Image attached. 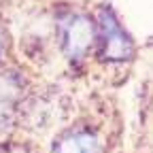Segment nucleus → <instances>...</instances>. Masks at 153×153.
<instances>
[{"label": "nucleus", "mask_w": 153, "mask_h": 153, "mask_svg": "<svg viewBox=\"0 0 153 153\" xmlns=\"http://www.w3.org/2000/svg\"><path fill=\"white\" fill-rule=\"evenodd\" d=\"M57 45L66 60L72 64H79L87 60V55L98 45V30H96V19L83 11H66L57 17Z\"/></svg>", "instance_id": "nucleus-1"}, {"label": "nucleus", "mask_w": 153, "mask_h": 153, "mask_svg": "<svg viewBox=\"0 0 153 153\" xmlns=\"http://www.w3.org/2000/svg\"><path fill=\"white\" fill-rule=\"evenodd\" d=\"M96 30H98V45H100V53L104 57V62L123 64L132 60L134 55L132 38L128 36L121 22L115 17L111 9H100Z\"/></svg>", "instance_id": "nucleus-2"}, {"label": "nucleus", "mask_w": 153, "mask_h": 153, "mask_svg": "<svg viewBox=\"0 0 153 153\" xmlns=\"http://www.w3.org/2000/svg\"><path fill=\"white\" fill-rule=\"evenodd\" d=\"M26 83L24 76L13 70L0 72V132L7 130L24 108Z\"/></svg>", "instance_id": "nucleus-3"}, {"label": "nucleus", "mask_w": 153, "mask_h": 153, "mask_svg": "<svg viewBox=\"0 0 153 153\" xmlns=\"http://www.w3.org/2000/svg\"><path fill=\"white\" fill-rule=\"evenodd\" d=\"M53 153H102L100 136L89 128H72L57 136Z\"/></svg>", "instance_id": "nucleus-4"}, {"label": "nucleus", "mask_w": 153, "mask_h": 153, "mask_svg": "<svg viewBox=\"0 0 153 153\" xmlns=\"http://www.w3.org/2000/svg\"><path fill=\"white\" fill-rule=\"evenodd\" d=\"M0 153H32V151L24 145H19V143H11V145L0 147Z\"/></svg>", "instance_id": "nucleus-5"}, {"label": "nucleus", "mask_w": 153, "mask_h": 153, "mask_svg": "<svg viewBox=\"0 0 153 153\" xmlns=\"http://www.w3.org/2000/svg\"><path fill=\"white\" fill-rule=\"evenodd\" d=\"M2 51H4V36L0 32V55H2Z\"/></svg>", "instance_id": "nucleus-6"}]
</instances>
